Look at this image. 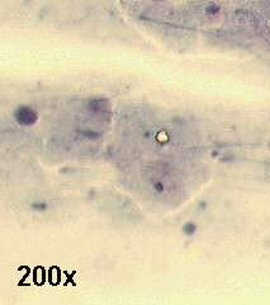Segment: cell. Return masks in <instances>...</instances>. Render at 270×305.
Segmentation results:
<instances>
[{
  "label": "cell",
  "mask_w": 270,
  "mask_h": 305,
  "mask_svg": "<svg viewBox=\"0 0 270 305\" xmlns=\"http://www.w3.org/2000/svg\"><path fill=\"white\" fill-rule=\"evenodd\" d=\"M194 230H195V226H194L192 223H188V224H186V225L184 226V231H185V233L188 234V235L193 234V233H194Z\"/></svg>",
  "instance_id": "obj_1"
}]
</instances>
